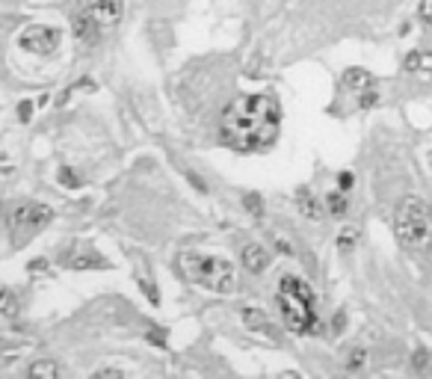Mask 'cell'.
<instances>
[{
    "label": "cell",
    "instance_id": "obj_1",
    "mask_svg": "<svg viewBox=\"0 0 432 379\" xmlns=\"http://www.w3.org/2000/svg\"><path fill=\"white\" fill-rule=\"evenodd\" d=\"M279 131H281V107L276 95L269 92L237 95L220 116L222 143L243 154L267 151L279 139Z\"/></svg>",
    "mask_w": 432,
    "mask_h": 379
},
{
    "label": "cell",
    "instance_id": "obj_2",
    "mask_svg": "<svg viewBox=\"0 0 432 379\" xmlns=\"http://www.w3.org/2000/svg\"><path fill=\"white\" fill-rule=\"evenodd\" d=\"M178 270L184 273L186 282H193L213 293H228L237 290V270L234 264L222 255H205V252H181L178 255Z\"/></svg>",
    "mask_w": 432,
    "mask_h": 379
},
{
    "label": "cell",
    "instance_id": "obj_3",
    "mask_svg": "<svg viewBox=\"0 0 432 379\" xmlns=\"http://www.w3.org/2000/svg\"><path fill=\"white\" fill-rule=\"evenodd\" d=\"M279 308L284 317V326L293 335H308L317 326V314H314V290L305 278L299 276H281L279 278Z\"/></svg>",
    "mask_w": 432,
    "mask_h": 379
},
{
    "label": "cell",
    "instance_id": "obj_4",
    "mask_svg": "<svg viewBox=\"0 0 432 379\" xmlns=\"http://www.w3.org/2000/svg\"><path fill=\"white\" fill-rule=\"evenodd\" d=\"M394 234L402 249H429L432 243V207L417 199L406 195L394 210Z\"/></svg>",
    "mask_w": 432,
    "mask_h": 379
},
{
    "label": "cell",
    "instance_id": "obj_5",
    "mask_svg": "<svg viewBox=\"0 0 432 379\" xmlns=\"http://www.w3.org/2000/svg\"><path fill=\"white\" fill-rule=\"evenodd\" d=\"M6 222H9V234L15 237V246H24L53 222V207L45 202H18L9 210Z\"/></svg>",
    "mask_w": 432,
    "mask_h": 379
},
{
    "label": "cell",
    "instance_id": "obj_6",
    "mask_svg": "<svg viewBox=\"0 0 432 379\" xmlns=\"http://www.w3.org/2000/svg\"><path fill=\"white\" fill-rule=\"evenodd\" d=\"M63 33L56 27H45V24H30L18 33V48L33 53V57H51V53L60 48Z\"/></svg>",
    "mask_w": 432,
    "mask_h": 379
},
{
    "label": "cell",
    "instance_id": "obj_7",
    "mask_svg": "<svg viewBox=\"0 0 432 379\" xmlns=\"http://www.w3.org/2000/svg\"><path fill=\"white\" fill-rule=\"evenodd\" d=\"M80 9L89 12V15L101 24V30L119 24V18H122V0H80Z\"/></svg>",
    "mask_w": 432,
    "mask_h": 379
},
{
    "label": "cell",
    "instance_id": "obj_8",
    "mask_svg": "<svg viewBox=\"0 0 432 379\" xmlns=\"http://www.w3.org/2000/svg\"><path fill=\"white\" fill-rule=\"evenodd\" d=\"M240 264H243V270H246V273L261 276L269 266V252L261 243H246V246H243V252H240Z\"/></svg>",
    "mask_w": 432,
    "mask_h": 379
},
{
    "label": "cell",
    "instance_id": "obj_9",
    "mask_svg": "<svg viewBox=\"0 0 432 379\" xmlns=\"http://www.w3.org/2000/svg\"><path fill=\"white\" fill-rule=\"evenodd\" d=\"M240 320H243V326H246L249 332H261V335H267V338H276V326H272V320L261 311V308L246 305L240 311Z\"/></svg>",
    "mask_w": 432,
    "mask_h": 379
},
{
    "label": "cell",
    "instance_id": "obj_10",
    "mask_svg": "<svg viewBox=\"0 0 432 379\" xmlns=\"http://www.w3.org/2000/svg\"><path fill=\"white\" fill-rule=\"evenodd\" d=\"M406 72L424 83H432V53L429 51H412L406 57Z\"/></svg>",
    "mask_w": 432,
    "mask_h": 379
},
{
    "label": "cell",
    "instance_id": "obj_11",
    "mask_svg": "<svg viewBox=\"0 0 432 379\" xmlns=\"http://www.w3.org/2000/svg\"><path fill=\"white\" fill-rule=\"evenodd\" d=\"M75 36H77L80 41H86V45H89V41H95V39L101 36V24L89 15V12H83V9H80V15L75 18Z\"/></svg>",
    "mask_w": 432,
    "mask_h": 379
},
{
    "label": "cell",
    "instance_id": "obj_12",
    "mask_svg": "<svg viewBox=\"0 0 432 379\" xmlns=\"http://www.w3.org/2000/svg\"><path fill=\"white\" fill-rule=\"evenodd\" d=\"M373 75L370 72H364V68H347V72H343V89H350V92H364L367 86H373Z\"/></svg>",
    "mask_w": 432,
    "mask_h": 379
},
{
    "label": "cell",
    "instance_id": "obj_13",
    "mask_svg": "<svg viewBox=\"0 0 432 379\" xmlns=\"http://www.w3.org/2000/svg\"><path fill=\"white\" fill-rule=\"evenodd\" d=\"M63 266H75V270H95V266H107V261L95 255V252H77V255H65Z\"/></svg>",
    "mask_w": 432,
    "mask_h": 379
},
{
    "label": "cell",
    "instance_id": "obj_14",
    "mask_svg": "<svg viewBox=\"0 0 432 379\" xmlns=\"http://www.w3.org/2000/svg\"><path fill=\"white\" fill-rule=\"evenodd\" d=\"M299 207H302V214H305L308 219H323V205L317 195H311L308 190H302L299 193Z\"/></svg>",
    "mask_w": 432,
    "mask_h": 379
},
{
    "label": "cell",
    "instance_id": "obj_15",
    "mask_svg": "<svg viewBox=\"0 0 432 379\" xmlns=\"http://www.w3.org/2000/svg\"><path fill=\"white\" fill-rule=\"evenodd\" d=\"M0 314H4V317H18L21 314L18 297L9 288H4V285H0Z\"/></svg>",
    "mask_w": 432,
    "mask_h": 379
},
{
    "label": "cell",
    "instance_id": "obj_16",
    "mask_svg": "<svg viewBox=\"0 0 432 379\" xmlns=\"http://www.w3.org/2000/svg\"><path fill=\"white\" fill-rule=\"evenodd\" d=\"M60 364L51 361V359H42V361H33L30 364V376H45V379H53V376H60Z\"/></svg>",
    "mask_w": 432,
    "mask_h": 379
},
{
    "label": "cell",
    "instance_id": "obj_17",
    "mask_svg": "<svg viewBox=\"0 0 432 379\" xmlns=\"http://www.w3.org/2000/svg\"><path fill=\"white\" fill-rule=\"evenodd\" d=\"M326 207H329V214H335V217H347V195H343V190H332L326 195Z\"/></svg>",
    "mask_w": 432,
    "mask_h": 379
},
{
    "label": "cell",
    "instance_id": "obj_18",
    "mask_svg": "<svg viewBox=\"0 0 432 379\" xmlns=\"http://www.w3.org/2000/svg\"><path fill=\"white\" fill-rule=\"evenodd\" d=\"M364 364H367V349L364 347H352L347 353V371L355 373V371H362Z\"/></svg>",
    "mask_w": 432,
    "mask_h": 379
},
{
    "label": "cell",
    "instance_id": "obj_19",
    "mask_svg": "<svg viewBox=\"0 0 432 379\" xmlns=\"http://www.w3.org/2000/svg\"><path fill=\"white\" fill-rule=\"evenodd\" d=\"M379 98H382V92H379L376 83H373V86H367L364 92H358V107H362V110H370V107L379 104Z\"/></svg>",
    "mask_w": 432,
    "mask_h": 379
},
{
    "label": "cell",
    "instance_id": "obj_20",
    "mask_svg": "<svg viewBox=\"0 0 432 379\" xmlns=\"http://www.w3.org/2000/svg\"><path fill=\"white\" fill-rule=\"evenodd\" d=\"M355 243H358V231H355V229L347 226V229L338 234V249H341V252H352Z\"/></svg>",
    "mask_w": 432,
    "mask_h": 379
},
{
    "label": "cell",
    "instance_id": "obj_21",
    "mask_svg": "<svg viewBox=\"0 0 432 379\" xmlns=\"http://www.w3.org/2000/svg\"><path fill=\"white\" fill-rule=\"evenodd\" d=\"M243 205L249 207L252 217H261L264 214V202H261V195H258V193H246V195H243Z\"/></svg>",
    "mask_w": 432,
    "mask_h": 379
},
{
    "label": "cell",
    "instance_id": "obj_22",
    "mask_svg": "<svg viewBox=\"0 0 432 379\" xmlns=\"http://www.w3.org/2000/svg\"><path fill=\"white\" fill-rule=\"evenodd\" d=\"M30 116H33V101H21L18 104V119L21 122H30Z\"/></svg>",
    "mask_w": 432,
    "mask_h": 379
},
{
    "label": "cell",
    "instance_id": "obj_23",
    "mask_svg": "<svg viewBox=\"0 0 432 379\" xmlns=\"http://www.w3.org/2000/svg\"><path fill=\"white\" fill-rule=\"evenodd\" d=\"M417 12H421V18L432 27V0H421V9H417Z\"/></svg>",
    "mask_w": 432,
    "mask_h": 379
},
{
    "label": "cell",
    "instance_id": "obj_24",
    "mask_svg": "<svg viewBox=\"0 0 432 379\" xmlns=\"http://www.w3.org/2000/svg\"><path fill=\"white\" fill-rule=\"evenodd\" d=\"M92 376H113V379H125V371H119V368H101V371H95Z\"/></svg>",
    "mask_w": 432,
    "mask_h": 379
},
{
    "label": "cell",
    "instance_id": "obj_25",
    "mask_svg": "<svg viewBox=\"0 0 432 379\" xmlns=\"http://www.w3.org/2000/svg\"><path fill=\"white\" fill-rule=\"evenodd\" d=\"M350 187H352V175H350V172H341V175H338V190L347 193Z\"/></svg>",
    "mask_w": 432,
    "mask_h": 379
},
{
    "label": "cell",
    "instance_id": "obj_26",
    "mask_svg": "<svg viewBox=\"0 0 432 379\" xmlns=\"http://www.w3.org/2000/svg\"><path fill=\"white\" fill-rule=\"evenodd\" d=\"M60 181H63V184H65V187H77V178H75V175H71V172L65 169V166H63V169H60Z\"/></svg>",
    "mask_w": 432,
    "mask_h": 379
},
{
    "label": "cell",
    "instance_id": "obj_27",
    "mask_svg": "<svg viewBox=\"0 0 432 379\" xmlns=\"http://www.w3.org/2000/svg\"><path fill=\"white\" fill-rule=\"evenodd\" d=\"M414 368H417V371L426 368V349H417V353H414Z\"/></svg>",
    "mask_w": 432,
    "mask_h": 379
},
{
    "label": "cell",
    "instance_id": "obj_28",
    "mask_svg": "<svg viewBox=\"0 0 432 379\" xmlns=\"http://www.w3.org/2000/svg\"><path fill=\"white\" fill-rule=\"evenodd\" d=\"M276 246H279L281 252H287V255H293V246H291V243H284L281 237H276Z\"/></svg>",
    "mask_w": 432,
    "mask_h": 379
}]
</instances>
